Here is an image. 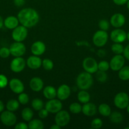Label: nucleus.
Returning <instances> with one entry per match:
<instances>
[{
    "label": "nucleus",
    "instance_id": "nucleus-1",
    "mask_svg": "<svg viewBox=\"0 0 129 129\" xmlns=\"http://www.w3.org/2000/svg\"><path fill=\"white\" fill-rule=\"evenodd\" d=\"M17 18L19 23L27 28L35 26L39 21V13L32 8H26L20 10Z\"/></svg>",
    "mask_w": 129,
    "mask_h": 129
},
{
    "label": "nucleus",
    "instance_id": "nucleus-2",
    "mask_svg": "<svg viewBox=\"0 0 129 129\" xmlns=\"http://www.w3.org/2000/svg\"><path fill=\"white\" fill-rule=\"evenodd\" d=\"M93 82L94 80L92 74L85 71L78 74L76 80L78 88L83 90H87L89 89L92 86Z\"/></svg>",
    "mask_w": 129,
    "mask_h": 129
},
{
    "label": "nucleus",
    "instance_id": "nucleus-3",
    "mask_svg": "<svg viewBox=\"0 0 129 129\" xmlns=\"http://www.w3.org/2000/svg\"><path fill=\"white\" fill-rule=\"evenodd\" d=\"M108 40V34L104 30H99L96 31L93 35V44L98 47L104 46Z\"/></svg>",
    "mask_w": 129,
    "mask_h": 129
},
{
    "label": "nucleus",
    "instance_id": "nucleus-4",
    "mask_svg": "<svg viewBox=\"0 0 129 129\" xmlns=\"http://www.w3.org/2000/svg\"><path fill=\"white\" fill-rule=\"evenodd\" d=\"M28 35L27 28L23 25H18L13 30L11 37L15 42H22L26 39Z\"/></svg>",
    "mask_w": 129,
    "mask_h": 129
},
{
    "label": "nucleus",
    "instance_id": "nucleus-5",
    "mask_svg": "<svg viewBox=\"0 0 129 129\" xmlns=\"http://www.w3.org/2000/svg\"><path fill=\"white\" fill-rule=\"evenodd\" d=\"M0 120L3 124L8 127H11L16 124V117L13 112L6 110L1 112L0 115Z\"/></svg>",
    "mask_w": 129,
    "mask_h": 129
},
{
    "label": "nucleus",
    "instance_id": "nucleus-6",
    "mask_svg": "<svg viewBox=\"0 0 129 129\" xmlns=\"http://www.w3.org/2000/svg\"><path fill=\"white\" fill-rule=\"evenodd\" d=\"M114 104L120 109H125L129 104V96L125 92H120L114 98Z\"/></svg>",
    "mask_w": 129,
    "mask_h": 129
},
{
    "label": "nucleus",
    "instance_id": "nucleus-7",
    "mask_svg": "<svg viewBox=\"0 0 129 129\" xmlns=\"http://www.w3.org/2000/svg\"><path fill=\"white\" fill-rule=\"evenodd\" d=\"M82 67L85 71L90 74L96 73L98 71V63L94 59L90 57H86L85 59H83V62H82Z\"/></svg>",
    "mask_w": 129,
    "mask_h": 129
},
{
    "label": "nucleus",
    "instance_id": "nucleus-8",
    "mask_svg": "<svg viewBox=\"0 0 129 129\" xmlns=\"http://www.w3.org/2000/svg\"><path fill=\"white\" fill-rule=\"evenodd\" d=\"M10 54L15 57H22L26 52V47L22 42H15L11 44L10 47Z\"/></svg>",
    "mask_w": 129,
    "mask_h": 129
},
{
    "label": "nucleus",
    "instance_id": "nucleus-9",
    "mask_svg": "<svg viewBox=\"0 0 129 129\" xmlns=\"http://www.w3.org/2000/svg\"><path fill=\"white\" fill-rule=\"evenodd\" d=\"M54 121L55 123L60 126L61 127H65L70 121V115L67 111L60 110L56 113Z\"/></svg>",
    "mask_w": 129,
    "mask_h": 129
},
{
    "label": "nucleus",
    "instance_id": "nucleus-10",
    "mask_svg": "<svg viewBox=\"0 0 129 129\" xmlns=\"http://www.w3.org/2000/svg\"><path fill=\"white\" fill-rule=\"evenodd\" d=\"M63 105L59 99L49 100L45 105V108L51 113H56L61 110Z\"/></svg>",
    "mask_w": 129,
    "mask_h": 129
},
{
    "label": "nucleus",
    "instance_id": "nucleus-11",
    "mask_svg": "<svg viewBox=\"0 0 129 129\" xmlns=\"http://www.w3.org/2000/svg\"><path fill=\"white\" fill-rule=\"evenodd\" d=\"M26 65V61L24 58L22 57H16L11 60L10 69L14 73H20L25 69Z\"/></svg>",
    "mask_w": 129,
    "mask_h": 129
},
{
    "label": "nucleus",
    "instance_id": "nucleus-12",
    "mask_svg": "<svg viewBox=\"0 0 129 129\" xmlns=\"http://www.w3.org/2000/svg\"><path fill=\"white\" fill-rule=\"evenodd\" d=\"M125 61V57L121 54H116L110 60V68L114 71H118L124 66Z\"/></svg>",
    "mask_w": 129,
    "mask_h": 129
},
{
    "label": "nucleus",
    "instance_id": "nucleus-13",
    "mask_svg": "<svg viewBox=\"0 0 129 129\" xmlns=\"http://www.w3.org/2000/svg\"><path fill=\"white\" fill-rule=\"evenodd\" d=\"M110 38L113 42L122 43L126 39V33L121 29H115L111 32Z\"/></svg>",
    "mask_w": 129,
    "mask_h": 129
},
{
    "label": "nucleus",
    "instance_id": "nucleus-14",
    "mask_svg": "<svg viewBox=\"0 0 129 129\" xmlns=\"http://www.w3.org/2000/svg\"><path fill=\"white\" fill-rule=\"evenodd\" d=\"M9 86H10V89L13 93L18 94L24 92V89H25V87L22 81L17 78L11 79L9 82Z\"/></svg>",
    "mask_w": 129,
    "mask_h": 129
},
{
    "label": "nucleus",
    "instance_id": "nucleus-15",
    "mask_svg": "<svg viewBox=\"0 0 129 129\" xmlns=\"http://www.w3.org/2000/svg\"><path fill=\"white\" fill-rule=\"evenodd\" d=\"M71 89L67 84H62L57 89V97L61 101L66 100L70 97Z\"/></svg>",
    "mask_w": 129,
    "mask_h": 129
},
{
    "label": "nucleus",
    "instance_id": "nucleus-16",
    "mask_svg": "<svg viewBox=\"0 0 129 129\" xmlns=\"http://www.w3.org/2000/svg\"><path fill=\"white\" fill-rule=\"evenodd\" d=\"M125 23V17L121 13H115L110 18V24L113 27L118 28L123 26Z\"/></svg>",
    "mask_w": 129,
    "mask_h": 129
},
{
    "label": "nucleus",
    "instance_id": "nucleus-17",
    "mask_svg": "<svg viewBox=\"0 0 129 129\" xmlns=\"http://www.w3.org/2000/svg\"><path fill=\"white\" fill-rule=\"evenodd\" d=\"M31 52L33 55L40 56L46 51V45L43 42L36 41L31 46Z\"/></svg>",
    "mask_w": 129,
    "mask_h": 129
},
{
    "label": "nucleus",
    "instance_id": "nucleus-18",
    "mask_svg": "<svg viewBox=\"0 0 129 129\" xmlns=\"http://www.w3.org/2000/svg\"><path fill=\"white\" fill-rule=\"evenodd\" d=\"M26 64L30 69H37L42 66V60L39 56L31 55L28 57L26 61Z\"/></svg>",
    "mask_w": 129,
    "mask_h": 129
},
{
    "label": "nucleus",
    "instance_id": "nucleus-19",
    "mask_svg": "<svg viewBox=\"0 0 129 129\" xmlns=\"http://www.w3.org/2000/svg\"><path fill=\"white\" fill-rule=\"evenodd\" d=\"M30 89L35 92H39L43 89L44 82L41 78L39 77H34L32 78L29 83Z\"/></svg>",
    "mask_w": 129,
    "mask_h": 129
},
{
    "label": "nucleus",
    "instance_id": "nucleus-20",
    "mask_svg": "<svg viewBox=\"0 0 129 129\" xmlns=\"http://www.w3.org/2000/svg\"><path fill=\"white\" fill-rule=\"evenodd\" d=\"M97 107L92 103H86L82 106V112L87 117H92L97 113Z\"/></svg>",
    "mask_w": 129,
    "mask_h": 129
},
{
    "label": "nucleus",
    "instance_id": "nucleus-21",
    "mask_svg": "<svg viewBox=\"0 0 129 129\" xmlns=\"http://www.w3.org/2000/svg\"><path fill=\"white\" fill-rule=\"evenodd\" d=\"M19 21L17 17L14 16H8L4 20V25L5 27L10 30H13L14 28L18 26Z\"/></svg>",
    "mask_w": 129,
    "mask_h": 129
},
{
    "label": "nucleus",
    "instance_id": "nucleus-22",
    "mask_svg": "<svg viewBox=\"0 0 129 129\" xmlns=\"http://www.w3.org/2000/svg\"><path fill=\"white\" fill-rule=\"evenodd\" d=\"M43 95L46 99H54L57 96V90L52 86H47L43 89Z\"/></svg>",
    "mask_w": 129,
    "mask_h": 129
},
{
    "label": "nucleus",
    "instance_id": "nucleus-23",
    "mask_svg": "<svg viewBox=\"0 0 129 129\" xmlns=\"http://www.w3.org/2000/svg\"><path fill=\"white\" fill-rule=\"evenodd\" d=\"M90 98H91L90 94L86 90L81 89V91H80L77 94V99L78 102L83 104L89 102Z\"/></svg>",
    "mask_w": 129,
    "mask_h": 129
},
{
    "label": "nucleus",
    "instance_id": "nucleus-24",
    "mask_svg": "<svg viewBox=\"0 0 129 129\" xmlns=\"http://www.w3.org/2000/svg\"><path fill=\"white\" fill-rule=\"evenodd\" d=\"M33 117H34V112L31 108L27 107L24 108L22 111V118L24 120L29 122L32 119Z\"/></svg>",
    "mask_w": 129,
    "mask_h": 129
},
{
    "label": "nucleus",
    "instance_id": "nucleus-25",
    "mask_svg": "<svg viewBox=\"0 0 129 129\" xmlns=\"http://www.w3.org/2000/svg\"><path fill=\"white\" fill-rule=\"evenodd\" d=\"M98 111L103 117H109L111 113V110L110 106L106 103H102L98 107Z\"/></svg>",
    "mask_w": 129,
    "mask_h": 129
},
{
    "label": "nucleus",
    "instance_id": "nucleus-26",
    "mask_svg": "<svg viewBox=\"0 0 129 129\" xmlns=\"http://www.w3.org/2000/svg\"><path fill=\"white\" fill-rule=\"evenodd\" d=\"M20 106V103H19L18 100H16L15 99L10 100L8 102L6 103V109L11 112H15L17 110Z\"/></svg>",
    "mask_w": 129,
    "mask_h": 129
},
{
    "label": "nucleus",
    "instance_id": "nucleus-27",
    "mask_svg": "<svg viewBox=\"0 0 129 129\" xmlns=\"http://www.w3.org/2000/svg\"><path fill=\"white\" fill-rule=\"evenodd\" d=\"M30 129H42L44 128V123L39 119H32L29 121L28 125Z\"/></svg>",
    "mask_w": 129,
    "mask_h": 129
},
{
    "label": "nucleus",
    "instance_id": "nucleus-28",
    "mask_svg": "<svg viewBox=\"0 0 129 129\" xmlns=\"http://www.w3.org/2000/svg\"><path fill=\"white\" fill-rule=\"evenodd\" d=\"M110 120L114 123H120L123 121V117L122 114L118 112H114L110 114Z\"/></svg>",
    "mask_w": 129,
    "mask_h": 129
},
{
    "label": "nucleus",
    "instance_id": "nucleus-29",
    "mask_svg": "<svg viewBox=\"0 0 129 129\" xmlns=\"http://www.w3.org/2000/svg\"><path fill=\"white\" fill-rule=\"evenodd\" d=\"M118 77L121 80H129V66H123L119 70Z\"/></svg>",
    "mask_w": 129,
    "mask_h": 129
},
{
    "label": "nucleus",
    "instance_id": "nucleus-30",
    "mask_svg": "<svg viewBox=\"0 0 129 129\" xmlns=\"http://www.w3.org/2000/svg\"><path fill=\"white\" fill-rule=\"evenodd\" d=\"M32 107L33 109L35 111H39L41 110L42 108H44V103H43L42 100H41L39 98H35L32 100L31 103Z\"/></svg>",
    "mask_w": 129,
    "mask_h": 129
},
{
    "label": "nucleus",
    "instance_id": "nucleus-31",
    "mask_svg": "<svg viewBox=\"0 0 129 129\" xmlns=\"http://www.w3.org/2000/svg\"><path fill=\"white\" fill-rule=\"evenodd\" d=\"M82 106L81 105L80 103L75 102V103H72V104L70 105L69 109L71 113H73V114H78L82 112Z\"/></svg>",
    "mask_w": 129,
    "mask_h": 129
},
{
    "label": "nucleus",
    "instance_id": "nucleus-32",
    "mask_svg": "<svg viewBox=\"0 0 129 129\" xmlns=\"http://www.w3.org/2000/svg\"><path fill=\"white\" fill-rule=\"evenodd\" d=\"M111 50L115 54H121L123 52L124 47L121 43H115L111 45Z\"/></svg>",
    "mask_w": 129,
    "mask_h": 129
},
{
    "label": "nucleus",
    "instance_id": "nucleus-33",
    "mask_svg": "<svg viewBox=\"0 0 129 129\" xmlns=\"http://www.w3.org/2000/svg\"><path fill=\"white\" fill-rule=\"evenodd\" d=\"M96 78L99 83H104L107 81L108 75L106 72L98 70L96 73Z\"/></svg>",
    "mask_w": 129,
    "mask_h": 129
},
{
    "label": "nucleus",
    "instance_id": "nucleus-34",
    "mask_svg": "<svg viewBox=\"0 0 129 129\" xmlns=\"http://www.w3.org/2000/svg\"><path fill=\"white\" fill-rule=\"evenodd\" d=\"M42 66L46 71H51L53 69V62L49 59H44L42 60Z\"/></svg>",
    "mask_w": 129,
    "mask_h": 129
},
{
    "label": "nucleus",
    "instance_id": "nucleus-35",
    "mask_svg": "<svg viewBox=\"0 0 129 129\" xmlns=\"http://www.w3.org/2000/svg\"><path fill=\"white\" fill-rule=\"evenodd\" d=\"M18 100L20 104L23 105H27L29 102V96L27 94L22 92L19 94L18 96Z\"/></svg>",
    "mask_w": 129,
    "mask_h": 129
},
{
    "label": "nucleus",
    "instance_id": "nucleus-36",
    "mask_svg": "<svg viewBox=\"0 0 129 129\" xmlns=\"http://www.w3.org/2000/svg\"><path fill=\"white\" fill-rule=\"evenodd\" d=\"M110 63L106 60H102L98 63V70L106 72L110 69Z\"/></svg>",
    "mask_w": 129,
    "mask_h": 129
},
{
    "label": "nucleus",
    "instance_id": "nucleus-37",
    "mask_svg": "<svg viewBox=\"0 0 129 129\" xmlns=\"http://www.w3.org/2000/svg\"><path fill=\"white\" fill-rule=\"evenodd\" d=\"M102 126V121L100 118H94L91 122V127L95 129L100 128Z\"/></svg>",
    "mask_w": 129,
    "mask_h": 129
},
{
    "label": "nucleus",
    "instance_id": "nucleus-38",
    "mask_svg": "<svg viewBox=\"0 0 129 129\" xmlns=\"http://www.w3.org/2000/svg\"><path fill=\"white\" fill-rule=\"evenodd\" d=\"M10 49L7 47H1L0 49V57L3 59H6V58L8 57L10 55Z\"/></svg>",
    "mask_w": 129,
    "mask_h": 129
},
{
    "label": "nucleus",
    "instance_id": "nucleus-39",
    "mask_svg": "<svg viewBox=\"0 0 129 129\" xmlns=\"http://www.w3.org/2000/svg\"><path fill=\"white\" fill-rule=\"evenodd\" d=\"M99 27L100 29L104 31H107L110 28V23L106 20H101L99 22Z\"/></svg>",
    "mask_w": 129,
    "mask_h": 129
},
{
    "label": "nucleus",
    "instance_id": "nucleus-40",
    "mask_svg": "<svg viewBox=\"0 0 129 129\" xmlns=\"http://www.w3.org/2000/svg\"><path fill=\"white\" fill-rule=\"evenodd\" d=\"M8 84V80L6 76L4 74H0V88H6Z\"/></svg>",
    "mask_w": 129,
    "mask_h": 129
},
{
    "label": "nucleus",
    "instance_id": "nucleus-41",
    "mask_svg": "<svg viewBox=\"0 0 129 129\" xmlns=\"http://www.w3.org/2000/svg\"><path fill=\"white\" fill-rule=\"evenodd\" d=\"M48 115H49V112L46 108H44L40 110L39 111V113H38V116L40 119H44L46 117H48Z\"/></svg>",
    "mask_w": 129,
    "mask_h": 129
},
{
    "label": "nucleus",
    "instance_id": "nucleus-42",
    "mask_svg": "<svg viewBox=\"0 0 129 129\" xmlns=\"http://www.w3.org/2000/svg\"><path fill=\"white\" fill-rule=\"evenodd\" d=\"M15 129H27L29 128V126L27 123L24 122H19L17 124L15 125Z\"/></svg>",
    "mask_w": 129,
    "mask_h": 129
},
{
    "label": "nucleus",
    "instance_id": "nucleus-43",
    "mask_svg": "<svg viewBox=\"0 0 129 129\" xmlns=\"http://www.w3.org/2000/svg\"><path fill=\"white\" fill-rule=\"evenodd\" d=\"M123 54L124 57H125L127 60H129V44H128V45L124 48V50Z\"/></svg>",
    "mask_w": 129,
    "mask_h": 129
},
{
    "label": "nucleus",
    "instance_id": "nucleus-44",
    "mask_svg": "<svg viewBox=\"0 0 129 129\" xmlns=\"http://www.w3.org/2000/svg\"><path fill=\"white\" fill-rule=\"evenodd\" d=\"M128 1V0H113L114 3L116 5H118V6H121V5L126 4Z\"/></svg>",
    "mask_w": 129,
    "mask_h": 129
},
{
    "label": "nucleus",
    "instance_id": "nucleus-45",
    "mask_svg": "<svg viewBox=\"0 0 129 129\" xmlns=\"http://www.w3.org/2000/svg\"><path fill=\"white\" fill-rule=\"evenodd\" d=\"M13 3L15 6L18 7L22 6L25 3V0H13Z\"/></svg>",
    "mask_w": 129,
    "mask_h": 129
},
{
    "label": "nucleus",
    "instance_id": "nucleus-46",
    "mask_svg": "<svg viewBox=\"0 0 129 129\" xmlns=\"http://www.w3.org/2000/svg\"><path fill=\"white\" fill-rule=\"evenodd\" d=\"M97 55H98V56L102 57L106 55V52L104 51L103 50H99L98 52H97Z\"/></svg>",
    "mask_w": 129,
    "mask_h": 129
},
{
    "label": "nucleus",
    "instance_id": "nucleus-47",
    "mask_svg": "<svg viewBox=\"0 0 129 129\" xmlns=\"http://www.w3.org/2000/svg\"><path fill=\"white\" fill-rule=\"evenodd\" d=\"M4 109H5V105H4L3 102L1 100H0V113L3 112Z\"/></svg>",
    "mask_w": 129,
    "mask_h": 129
},
{
    "label": "nucleus",
    "instance_id": "nucleus-48",
    "mask_svg": "<svg viewBox=\"0 0 129 129\" xmlns=\"http://www.w3.org/2000/svg\"><path fill=\"white\" fill-rule=\"evenodd\" d=\"M50 128L51 129H60L61 127L59 125H57L56 123H55V124H53V125L50 127Z\"/></svg>",
    "mask_w": 129,
    "mask_h": 129
},
{
    "label": "nucleus",
    "instance_id": "nucleus-49",
    "mask_svg": "<svg viewBox=\"0 0 129 129\" xmlns=\"http://www.w3.org/2000/svg\"><path fill=\"white\" fill-rule=\"evenodd\" d=\"M4 25V20L3 19V18L0 16V29L3 27V26Z\"/></svg>",
    "mask_w": 129,
    "mask_h": 129
},
{
    "label": "nucleus",
    "instance_id": "nucleus-50",
    "mask_svg": "<svg viewBox=\"0 0 129 129\" xmlns=\"http://www.w3.org/2000/svg\"><path fill=\"white\" fill-rule=\"evenodd\" d=\"M126 111H127L128 113H129V104L128 105V106H127V107H126Z\"/></svg>",
    "mask_w": 129,
    "mask_h": 129
},
{
    "label": "nucleus",
    "instance_id": "nucleus-51",
    "mask_svg": "<svg viewBox=\"0 0 129 129\" xmlns=\"http://www.w3.org/2000/svg\"><path fill=\"white\" fill-rule=\"evenodd\" d=\"M126 39L129 40V31L126 34Z\"/></svg>",
    "mask_w": 129,
    "mask_h": 129
},
{
    "label": "nucleus",
    "instance_id": "nucleus-52",
    "mask_svg": "<svg viewBox=\"0 0 129 129\" xmlns=\"http://www.w3.org/2000/svg\"><path fill=\"white\" fill-rule=\"evenodd\" d=\"M126 6H127L128 9V10H129V0L127 1V3H126Z\"/></svg>",
    "mask_w": 129,
    "mask_h": 129
},
{
    "label": "nucleus",
    "instance_id": "nucleus-53",
    "mask_svg": "<svg viewBox=\"0 0 129 129\" xmlns=\"http://www.w3.org/2000/svg\"><path fill=\"white\" fill-rule=\"evenodd\" d=\"M128 128L129 129V127H126V128H125V129H128Z\"/></svg>",
    "mask_w": 129,
    "mask_h": 129
}]
</instances>
